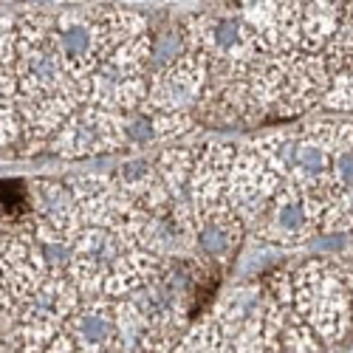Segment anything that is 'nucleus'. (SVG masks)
Listing matches in <instances>:
<instances>
[{
  "instance_id": "f257e3e1",
  "label": "nucleus",
  "mask_w": 353,
  "mask_h": 353,
  "mask_svg": "<svg viewBox=\"0 0 353 353\" xmlns=\"http://www.w3.org/2000/svg\"><path fill=\"white\" fill-rule=\"evenodd\" d=\"M331 77H353V0H345L336 32L325 46Z\"/></svg>"
},
{
  "instance_id": "f03ea898",
  "label": "nucleus",
  "mask_w": 353,
  "mask_h": 353,
  "mask_svg": "<svg viewBox=\"0 0 353 353\" xmlns=\"http://www.w3.org/2000/svg\"><path fill=\"white\" fill-rule=\"evenodd\" d=\"M156 125L150 116H136V119H130L125 128H122V139L133 141V144H144V141H150L156 136Z\"/></svg>"
},
{
  "instance_id": "7ed1b4c3",
  "label": "nucleus",
  "mask_w": 353,
  "mask_h": 353,
  "mask_svg": "<svg viewBox=\"0 0 353 353\" xmlns=\"http://www.w3.org/2000/svg\"><path fill=\"white\" fill-rule=\"evenodd\" d=\"M0 201H3L6 212H17L26 207V190L20 181H0Z\"/></svg>"
},
{
  "instance_id": "20e7f679",
  "label": "nucleus",
  "mask_w": 353,
  "mask_h": 353,
  "mask_svg": "<svg viewBox=\"0 0 353 353\" xmlns=\"http://www.w3.org/2000/svg\"><path fill=\"white\" fill-rule=\"evenodd\" d=\"M0 40H3V32H0Z\"/></svg>"
}]
</instances>
